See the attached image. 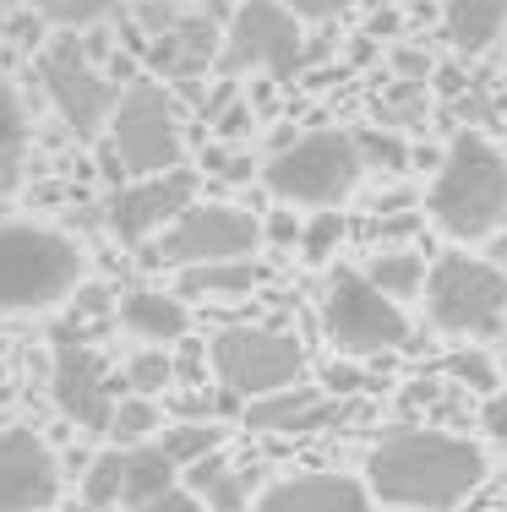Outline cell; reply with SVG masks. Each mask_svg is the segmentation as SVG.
I'll return each instance as SVG.
<instances>
[{"instance_id": "cell-43", "label": "cell", "mask_w": 507, "mask_h": 512, "mask_svg": "<svg viewBox=\"0 0 507 512\" xmlns=\"http://www.w3.org/2000/svg\"><path fill=\"white\" fill-rule=\"evenodd\" d=\"M0 376H6V349H0Z\"/></svg>"}, {"instance_id": "cell-45", "label": "cell", "mask_w": 507, "mask_h": 512, "mask_svg": "<svg viewBox=\"0 0 507 512\" xmlns=\"http://www.w3.org/2000/svg\"><path fill=\"white\" fill-rule=\"evenodd\" d=\"M398 6H404V0H398Z\"/></svg>"}, {"instance_id": "cell-19", "label": "cell", "mask_w": 507, "mask_h": 512, "mask_svg": "<svg viewBox=\"0 0 507 512\" xmlns=\"http://www.w3.org/2000/svg\"><path fill=\"white\" fill-rule=\"evenodd\" d=\"M186 322V300L164 295V289H131L120 300V327L137 333L142 344H175V338H186Z\"/></svg>"}, {"instance_id": "cell-20", "label": "cell", "mask_w": 507, "mask_h": 512, "mask_svg": "<svg viewBox=\"0 0 507 512\" xmlns=\"http://www.w3.org/2000/svg\"><path fill=\"white\" fill-rule=\"evenodd\" d=\"M262 284V267L251 262H202L180 267V300H240Z\"/></svg>"}, {"instance_id": "cell-12", "label": "cell", "mask_w": 507, "mask_h": 512, "mask_svg": "<svg viewBox=\"0 0 507 512\" xmlns=\"http://www.w3.org/2000/svg\"><path fill=\"white\" fill-rule=\"evenodd\" d=\"M191 202H197V175H191V169H169V175H148V180L120 186L115 197L104 202V224H110V235L120 246H148V240H159Z\"/></svg>"}, {"instance_id": "cell-22", "label": "cell", "mask_w": 507, "mask_h": 512, "mask_svg": "<svg viewBox=\"0 0 507 512\" xmlns=\"http://www.w3.org/2000/svg\"><path fill=\"white\" fill-rule=\"evenodd\" d=\"M22 164H28V115L17 88L0 77V197L22 180Z\"/></svg>"}, {"instance_id": "cell-38", "label": "cell", "mask_w": 507, "mask_h": 512, "mask_svg": "<svg viewBox=\"0 0 507 512\" xmlns=\"http://www.w3.org/2000/svg\"><path fill=\"white\" fill-rule=\"evenodd\" d=\"M480 425L491 431V442H507V393H491L480 409Z\"/></svg>"}, {"instance_id": "cell-23", "label": "cell", "mask_w": 507, "mask_h": 512, "mask_svg": "<svg viewBox=\"0 0 507 512\" xmlns=\"http://www.w3.org/2000/svg\"><path fill=\"white\" fill-rule=\"evenodd\" d=\"M366 278L382 289V295H393V300H415V295H426L431 267L420 262V251H382V256H371Z\"/></svg>"}, {"instance_id": "cell-34", "label": "cell", "mask_w": 507, "mask_h": 512, "mask_svg": "<svg viewBox=\"0 0 507 512\" xmlns=\"http://www.w3.org/2000/svg\"><path fill=\"white\" fill-rule=\"evenodd\" d=\"M388 66H393L404 82H426V77H437V60H431L426 50H415V44H398V50L388 55Z\"/></svg>"}, {"instance_id": "cell-27", "label": "cell", "mask_w": 507, "mask_h": 512, "mask_svg": "<svg viewBox=\"0 0 507 512\" xmlns=\"http://www.w3.org/2000/svg\"><path fill=\"white\" fill-rule=\"evenodd\" d=\"M153 431H164V414H159V404H153L148 393L120 398V404H115V420H110L115 447H142Z\"/></svg>"}, {"instance_id": "cell-14", "label": "cell", "mask_w": 507, "mask_h": 512, "mask_svg": "<svg viewBox=\"0 0 507 512\" xmlns=\"http://www.w3.org/2000/svg\"><path fill=\"white\" fill-rule=\"evenodd\" d=\"M60 496V463L28 425L0 431V512H44Z\"/></svg>"}, {"instance_id": "cell-7", "label": "cell", "mask_w": 507, "mask_h": 512, "mask_svg": "<svg viewBox=\"0 0 507 512\" xmlns=\"http://www.w3.org/2000/svg\"><path fill=\"white\" fill-rule=\"evenodd\" d=\"M322 327L338 344V355H355V360H371V355H388V349H404L409 344V316L398 311L393 295H382L366 273L355 267H338L328 278V300H322Z\"/></svg>"}, {"instance_id": "cell-39", "label": "cell", "mask_w": 507, "mask_h": 512, "mask_svg": "<svg viewBox=\"0 0 507 512\" xmlns=\"http://www.w3.org/2000/svg\"><path fill=\"white\" fill-rule=\"evenodd\" d=\"M328 382H333V393H366V387H377L366 371H349V365H338V371H328Z\"/></svg>"}, {"instance_id": "cell-17", "label": "cell", "mask_w": 507, "mask_h": 512, "mask_svg": "<svg viewBox=\"0 0 507 512\" xmlns=\"http://www.w3.org/2000/svg\"><path fill=\"white\" fill-rule=\"evenodd\" d=\"M219 50H224L219 22L213 17H180V22H169L164 33H153L148 60L164 71V77H175V82H197L202 71L219 60Z\"/></svg>"}, {"instance_id": "cell-42", "label": "cell", "mask_w": 507, "mask_h": 512, "mask_svg": "<svg viewBox=\"0 0 507 512\" xmlns=\"http://www.w3.org/2000/svg\"><path fill=\"white\" fill-rule=\"evenodd\" d=\"M398 28V11H377L371 17V39H382V33H393Z\"/></svg>"}, {"instance_id": "cell-4", "label": "cell", "mask_w": 507, "mask_h": 512, "mask_svg": "<svg viewBox=\"0 0 507 512\" xmlns=\"http://www.w3.org/2000/svg\"><path fill=\"white\" fill-rule=\"evenodd\" d=\"M366 175V158L355 148V131L338 126H317L300 131L289 148H279L262 169V186L279 202H300V207H338Z\"/></svg>"}, {"instance_id": "cell-9", "label": "cell", "mask_w": 507, "mask_h": 512, "mask_svg": "<svg viewBox=\"0 0 507 512\" xmlns=\"http://www.w3.org/2000/svg\"><path fill=\"white\" fill-rule=\"evenodd\" d=\"M311 60L306 39H300V17L284 0H240L235 17L224 28V50L219 66L235 71H268L273 82H289L300 66Z\"/></svg>"}, {"instance_id": "cell-24", "label": "cell", "mask_w": 507, "mask_h": 512, "mask_svg": "<svg viewBox=\"0 0 507 512\" xmlns=\"http://www.w3.org/2000/svg\"><path fill=\"white\" fill-rule=\"evenodd\" d=\"M186 491H197L213 512H235L240 502H246V485H240V474H229V463H224L219 453L202 458V463H191V469H186Z\"/></svg>"}, {"instance_id": "cell-18", "label": "cell", "mask_w": 507, "mask_h": 512, "mask_svg": "<svg viewBox=\"0 0 507 512\" xmlns=\"http://www.w3.org/2000/svg\"><path fill=\"white\" fill-rule=\"evenodd\" d=\"M442 39L458 55H486L507 39V0H442Z\"/></svg>"}, {"instance_id": "cell-26", "label": "cell", "mask_w": 507, "mask_h": 512, "mask_svg": "<svg viewBox=\"0 0 507 512\" xmlns=\"http://www.w3.org/2000/svg\"><path fill=\"white\" fill-rule=\"evenodd\" d=\"M126 496V447H110L82 474V507H115Z\"/></svg>"}, {"instance_id": "cell-32", "label": "cell", "mask_w": 507, "mask_h": 512, "mask_svg": "<svg viewBox=\"0 0 507 512\" xmlns=\"http://www.w3.org/2000/svg\"><path fill=\"white\" fill-rule=\"evenodd\" d=\"M448 376H453V382L480 387L486 398H491V387H497V371H491V360H486V355H453V360H448Z\"/></svg>"}, {"instance_id": "cell-30", "label": "cell", "mask_w": 507, "mask_h": 512, "mask_svg": "<svg viewBox=\"0 0 507 512\" xmlns=\"http://www.w3.org/2000/svg\"><path fill=\"white\" fill-rule=\"evenodd\" d=\"M175 382V360L164 355V349H142V355H131L126 365V387H137V393H159V387Z\"/></svg>"}, {"instance_id": "cell-29", "label": "cell", "mask_w": 507, "mask_h": 512, "mask_svg": "<svg viewBox=\"0 0 507 512\" xmlns=\"http://www.w3.org/2000/svg\"><path fill=\"white\" fill-rule=\"evenodd\" d=\"M344 235H349L344 213H333V207H317V218L300 229V251H306V262H328V256L344 246Z\"/></svg>"}, {"instance_id": "cell-5", "label": "cell", "mask_w": 507, "mask_h": 512, "mask_svg": "<svg viewBox=\"0 0 507 512\" xmlns=\"http://www.w3.org/2000/svg\"><path fill=\"white\" fill-rule=\"evenodd\" d=\"M180 115L169 104V93L159 82H131L120 88V104L110 115V164L115 175L148 180V175H169L180 169Z\"/></svg>"}, {"instance_id": "cell-10", "label": "cell", "mask_w": 507, "mask_h": 512, "mask_svg": "<svg viewBox=\"0 0 507 512\" xmlns=\"http://www.w3.org/2000/svg\"><path fill=\"white\" fill-rule=\"evenodd\" d=\"M426 311L442 333H491L507 316V273L480 256H442L426 278Z\"/></svg>"}, {"instance_id": "cell-40", "label": "cell", "mask_w": 507, "mask_h": 512, "mask_svg": "<svg viewBox=\"0 0 507 512\" xmlns=\"http://www.w3.org/2000/svg\"><path fill=\"white\" fill-rule=\"evenodd\" d=\"M437 88H442V93H464V71H458V66L437 71Z\"/></svg>"}, {"instance_id": "cell-31", "label": "cell", "mask_w": 507, "mask_h": 512, "mask_svg": "<svg viewBox=\"0 0 507 512\" xmlns=\"http://www.w3.org/2000/svg\"><path fill=\"white\" fill-rule=\"evenodd\" d=\"M39 11L55 22V28H88V22L110 17L115 0H39Z\"/></svg>"}, {"instance_id": "cell-11", "label": "cell", "mask_w": 507, "mask_h": 512, "mask_svg": "<svg viewBox=\"0 0 507 512\" xmlns=\"http://www.w3.org/2000/svg\"><path fill=\"white\" fill-rule=\"evenodd\" d=\"M39 77H44V93H50L55 115L66 120L82 142L110 131L120 88L99 71V60H93V50L82 39H55L50 50L39 55Z\"/></svg>"}, {"instance_id": "cell-44", "label": "cell", "mask_w": 507, "mask_h": 512, "mask_svg": "<svg viewBox=\"0 0 507 512\" xmlns=\"http://www.w3.org/2000/svg\"><path fill=\"white\" fill-rule=\"evenodd\" d=\"M164 6H180V0H164Z\"/></svg>"}, {"instance_id": "cell-36", "label": "cell", "mask_w": 507, "mask_h": 512, "mask_svg": "<svg viewBox=\"0 0 507 512\" xmlns=\"http://www.w3.org/2000/svg\"><path fill=\"white\" fill-rule=\"evenodd\" d=\"M289 11H295L300 22H333V17H344L349 6H360V0H284Z\"/></svg>"}, {"instance_id": "cell-21", "label": "cell", "mask_w": 507, "mask_h": 512, "mask_svg": "<svg viewBox=\"0 0 507 512\" xmlns=\"http://www.w3.org/2000/svg\"><path fill=\"white\" fill-rule=\"evenodd\" d=\"M175 474H180V463L169 458L159 442L126 447V496H120V502H126V507H142V502H153V496L175 491V485H180Z\"/></svg>"}, {"instance_id": "cell-25", "label": "cell", "mask_w": 507, "mask_h": 512, "mask_svg": "<svg viewBox=\"0 0 507 512\" xmlns=\"http://www.w3.org/2000/svg\"><path fill=\"white\" fill-rule=\"evenodd\" d=\"M159 447L180 463V469H191V463H202V458L219 453V447H224V431H219L213 420H180V425H169V431L159 436Z\"/></svg>"}, {"instance_id": "cell-28", "label": "cell", "mask_w": 507, "mask_h": 512, "mask_svg": "<svg viewBox=\"0 0 507 512\" xmlns=\"http://www.w3.org/2000/svg\"><path fill=\"white\" fill-rule=\"evenodd\" d=\"M355 148H360V158H366V169H388V175H398V169L415 158L404 148V137H393V131H382V126H360Z\"/></svg>"}, {"instance_id": "cell-37", "label": "cell", "mask_w": 507, "mask_h": 512, "mask_svg": "<svg viewBox=\"0 0 507 512\" xmlns=\"http://www.w3.org/2000/svg\"><path fill=\"white\" fill-rule=\"evenodd\" d=\"M251 131V104L246 99H229L224 109H219V137L224 142H240Z\"/></svg>"}, {"instance_id": "cell-6", "label": "cell", "mask_w": 507, "mask_h": 512, "mask_svg": "<svg viewBox=\"0 0 507 512\" xmlns=\"http://www.w3.org/2000/svg\"><path fill=\"white\" fill-rule=\"evenodd\" d=\"M208 365L224 393L268 398L306 376V349L295 333H279V327H224L208 344Z\"/></svg>"}, {"instance_id": "cell-33", "label": "cell", "mask_w": 507, "mask_h": 512, "mask_svg": "<svg viewBox=\"0 0 507 512\" xmlns=\"http://www.w3.org/2000/svg\"><path fill=\"white\" fill-rule=\"evenodd\" d=\"M202 169H208V175H219V180H251V158L246 153H235V148H208L202 153Z\"/></svg>"}, {"instance_id": "cell-13", "label": "cell", "mask_w": 507, "mask_h": 512, "mask_svg": "<svg viewBox=\"0 0 507 512\" xmlns=\"http://www.w3.org/2000/svg\"><path fill=\"white\" fill-rule=\"evenodd\" d=\"M50 393L66 420H77L82 431H104L110 436V420H115V382L104 371V360L93 355L82 338H60L55 344V365H50Z\"/></svg>"}, {"instance_id": "cell-35", "label": "cell", "mask_w": 507, "mask_h": 512, "mask_svg": "<svg viewBox=\"0 0 507 512\" xmlns=\"http://www.w3.org/2000/svg\"><path fill=\"white\" fill-rule=\"evenodd\" d=\"M131 512H208V502H202L197 491H186V485H175V491L153 496V502H142V507H131Z\"/></svg>"}, {"instance_id": "cell-3", "label": "cell", "mask_w": 507, "mask_h": 512, "mask_svg": "<svg viewBox=\"0 0 507 512\" xmlns=\"http://www.w3.org/2000/svg\"><path fill=\"white\" fill-rule=\"evenodd\" d=\"M88 262L50 224H0V311H50L82 284Z\"/></svg>"}, {"instance_id": "cell-41", "label": "cell", "mask_w": 507, "mask_h": 512, "mask_svg": "<svg viewBox=\"0 0 507 512\" xmlns=\"http://www.w3.org/2000/svg\"><path fill=\"white\" fill-rule=\"evenodd\" d=\"M268 235H273V240H300V229H295V218H284V213H279V218L268 224Z\"/></svg>"}, {"instance_id": "cell-8", "label": "cell", "mask_w": 507, "mask_h": 512, "mask_svg": "<svg viewBox=\"0 0 507 512\" xmlns=\"http://www.w3.org/2000/svg\"><path fill=\"white\" fill-rule=\"evenodd\" d=\"M268 229L229 202H191L175 224L153 240L148 262L153 267H202V262H246L262 246Z\"/></svg>"}, {"instance_id": "cell-16", "label": "cell", "mask_w": 507, "mask_h": 512, "mask_svg": "<svg viewBox=\"0 0 507 512\" xmlns=\"http://www.w3.org/2000/svg\"><path fill=\"white\" fill-rule=\"evenodd\" d=\"M344 404H333L322 387H284V393L268 398H251L246 404V431H268V436H311V431H328V425L344 420Z\"/></svg>"}, {"instance_id": "cell-1", "label": "cell", "mask_w": 507, "mask_h": 512, "mask_svg": "<svg viewBox=\"0 0 507 512\" xmlns=\"http://www.w3.org/2000/svg\"><path fill=\"white\" fill-rule=\"evenodd\" d=\"M486 453L448 431H388L366 458V485L377 502L409 512H453L480 491Z\"/></svg>"}, {"instance_id": "cell-15", "label": "cell", "mask_w": 507, "mask_h": 512, "mask_svg": "<svg viewBox=\"0 0 507 512\" xmlns=\"http://www.w3.org/2000/svg\"><path fill=\"white\" fill-rule=\"evenodd\" d=\"M251 512H371V485H360L355 474H289L273 480L268 491L251 502Z\"/></svg>"}, {"instance_id": "cell-2", "label": "cell", "mask_w": 507, "mask_h": 512, "mask_svg": "<svg viewBox=\"0 0 507 512\" xmlns=\"http://www.w3.org/2000/svg\"><path fill=\"white\" fill-rule=\"evenodd\" d=\"M426 213L448 240H486L507 224V153L480 131H458L426 186Z\"/></svg>"}]
</instances>
